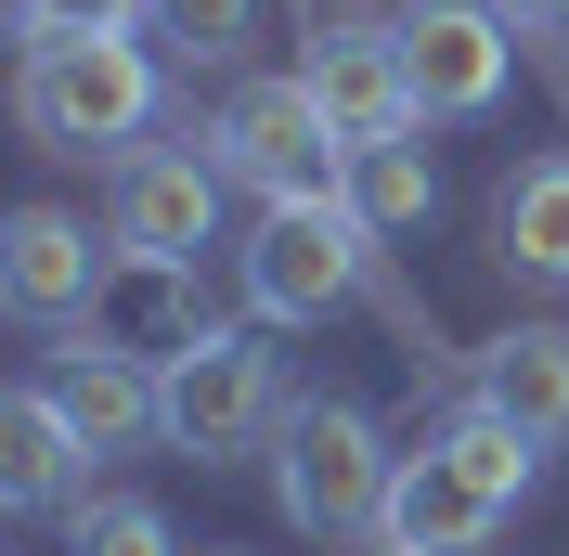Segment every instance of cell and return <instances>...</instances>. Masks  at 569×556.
Here are the masks:
<instances>
[{"label": "cell", "mask_w": 569, "mask_h": 556, "mask_svg": "<svg viewBox=\"0 0 569 556\" xmlns=\"http://www.w3.org/2000/svg\"><path fill=\"white\" fill-rule=\"evenodd\" d=\"M13 117L39 156H142L156 130V52L142 39H27Z\"/></svg>", "instance_id": "1"}, {"label": "cell", "mask_w": 569, "mask_h": 556, "mask_svg": "<svg viewBox=\"0 0 569 556\" xmlns=\"http://www.w3.org/2000/svg\"><path fill=\"white\" fill-rule=\"evenodd\" d=\"M376 220L350 208V195H284V208L247 220V311L259 324H323V311H350L362 285H376Z\"/></svg>", "instance_id": "2"}, {"label": "cell", "mask_w": 569, "mask_h": 556, "mask_svg": "<svg viewBox=\"0 0 569 556\" xmlns=\"http://www.w3.org/2000/svg\"><path fill=\"white\" fill-rule=\"evenodd\" d=\"M389 479H401V453L376 440L362 401H284V427H272V505L298 530H323V544H376Z\"/></svg>", "instance_id": "3"}, {"label": "cell", "mask_w": 569, "mask_h": 556, "mask_svg": "<svg viewBox=\"0 0 569 556\" xmlns=\"http://www.w3.org/2000/svg\"><path fill=\"white\" fill-rule=\"evenodd\" d=\"M208 156H220V181H247L259 208H284V195H350V142L311 105V78H233V105L208 117Z\"/></svg>", "instance_id": "4"}, {"label": "cell", "mask_w": 569, "mask_h": 556, "mask_svg": "<svg viewBox=\"0 0 569 556\" xmlns=\"http://www.w3.org/2000/svg\"><path fill=\"white\" fill-rule=\"evenodd\" d=\"M272 427H284V376H272V349H259L247 324H208V337L169 363V453L233 466V453L272 440Z\"/></svg>", "instance_id": "5"}, {"label": "cell", "mask_w": 569, "mask_h": 556, "mask_svg": "<svg viewBox=\"0 0 569 556\" xmlns=\"http://www.w3.org/2000/svg\"><path fill=\"white\" fill-rule=\"evenodd\" d=\"M389 39H401V66H415L427 117H492L505 78H518V13L505 0H401Z\"/></svg>", "instance_id": "6"}, {"label": "cell", "mask_w": 569, "mask_h": 556, "mask_svg": "<svg viewBox=\"0 0 569 556\" xmlns=\"http://www.w3.org/2000/svg\"><path fill=\"white\" fill-rule=\"evenodd\" d=\"M220 156H208V130L194 142H142V156H117V246L130 259H194V246L220 234Z\"/></svg>", "instance_id": "7"}, {"label": "cell", "mask_w": 569, "mask_h": 556, "mask_svg": "<svg viewBox=\"0 0 569 556\" xmlns=\"http://www.w3.org/2000/svg\"><path fill=\"white\" fill-rule=\"evenodd\" d=\"M104 272H117V246L91 234L78 208H13L0 220V298H13L27 324H52V337L104 298Z\"/></svg>", "instance_id": "8"}, {"label": "cell", "mask_w": 569, "mask_h": 556, "mask_svg": "<svg viewBox=\"0 0 569 556\" xmlns=\"http://www.w3.org/2000/svg\"><path fill=\"white\" fill-rule=\"evenodd\" d=\"M52 401H66V415H78V440H91V453L169 440V363H142V349L91 337V324H78V337L52 349Z\"/></svg>", "instance_id": "9"}, {"label": "cell", "mask_w": 569, "mask_h": 556, "mask_svg": "<svg viewBox=\"0 0 569 556\" xmlns=\"http://www.w3.org/2000/svg\"><path fill=\"white\" fill-rule=\"evenodd\" d=\"M505 530V492L466 466V453H401V479H389V518H376V544H401V556H479Z\"/></svg>", "instance_id": "10"}, {"label": "cell", "mask_w": 569, "mask_h": 556, "mask_svg": "<svg viewBox=\"0 0 569 556\" xmlns=\"http://www.w3.org/2000/svg\"><path fill=\"white\" fill-rule=\"evenodd\" d=\"M298 78H311V105L337 117V142H401V130L427 117V105H415V66H401L389 27H323Z\"/></svg>", "instance_id": "11"}, {"label": "cell", "mask_w": 569, "mask_h": 556, "mask_svg": "<svg viewBox=\"0 0 569 556\" xmlns=\"http://www.w3.org/2000/svg\"><path fill=\"white\" fill-rule=\"evenodd\" d=\"M78 492H91V440H78V415L52 401V376L0 388V505H27V518H66Z\"/></svg>", "instance_id": "12"}, {"label": "cell", "mask_w": 569, "mask_h": 556, "mask_svg": "<svg viewBox=\"0 0 569 556\" xmlns=\"http://www.w3.org/2000/svg\"><path fill=\"white\" fill-rule=\"evenodd\" d=\"M91 337L142 349V363H181V349L208 337V311H194V259H130V246H117L104 298H91Z\"/></svg>", "instance_id": "13"}, {"label": "cell", "mask_w": 569, "mask_h": 556, "mask_svg": "<svg viewBox=\"0 0 569 556\" xmlns=\"http://www.w3.org/2000/svg\"><path fill=\"white\" fill-rule=\"evenodd\" d=\"M479 401L557 453L569 440V337H557V324H505V337L479 349Z\"/></svg>", "instance_id": "14"}, {"label": "cell", "mask_w": 569, "mask_h": 556, "mask_svg": "<svg viewBox=\"0 0 569 556\" xmlns=\"http://www.w3.org/2000/svg\"><path fill=\"white\" fill-rule=\"evenodd\" d=\"M492 259L531 272V285H569V156H531L492 195Z\"/></svg>", "instance_id": "15"}, {"label": "cell", "mask_w": 569, "mask_h": 556, "mask_svg": "<svg viewBox=\"0 0 569 556\" xmlns=\"http://www.w3.org/2000/svg\"><path fill=\"white\" fill-rule=\"evenodd\" d=\"M350 208L376 220V234H415L427 208H440V169H427V142H350Z\"/></svg>", "instance_id": "16"}, {"label": "cell", "mask_w": 569, "mask_h": 556, "mask_svg": "<svg viewBox=\"0 0 569 556\" xmlns=\"http://www.w3.org/2000/svg\"><path fill=\"white\" fill-rule=\"evenodd\" d=\"M142 39L169 52V66H247V39H259V0H142Z\"/></svg>", "instance_id": "17"}, {"label": "cell", "mask_w": 569, "mask_h": 556, "mask_svg": "<svg viewBox=\"0 0 569 556\" xmlns=\"http://www.w3.org/2000/svg\"><path fill=\"white\" fill-rule=\"evenodd\" d=\"M66 556H181V530L142 492H78L66 505Z\"/></svg>", "instance_id": "18"}, {"label": "cell", "mask_w": 569, "mask_h": 556, "mask_svg": "<svg viewBox=\"0 0 569 556\" xmlns=\"http://www.w3.org/2000/svg\"><path fill=\"white\" fill-rule=\"evenodd\" d=\"M440 453H466V466H479V479H492L505 505H518V492H531V466H543V440H531V427H505L492 401H479V388L453 401V427H440Z\"/></svg>", "instance_id": "19"}, {"label": "cell", "mask_w": 569, "mask_h": 556, "mask_svg": "<svg viewBox=\"0 0 569 556\" xmlns=\"http://www.w3.org/2000/svg\"><path fill=\"white\" fill-rule=\"evenodd\" d=\"M142 0H13V39H130Z\"/></svg>", "instance_id": "20"}, {"label": "cell", "mask_w": 569, "mask_h": 556, "mask_svg": "<svg viewBox=\"0 0 569 556\" xmlns=\"http://www.w3.org/2000/svg\"><path fill=\"white\" fill-rule=\"evenodd\" d=\"M518 13V39H543V27H569V0H505Z\"/></svg>", "instance_id": "21"}, {"label": "cell", "mask_w": 569, "mask_h": 556, "mask_svg": "<svg viewBox=\"0 0 569 556\" xmlns=\"http://www.w3.org/2000/svg\"><path fill=\"white\" fill-rule=\"evenodd\" d=\"M311 13H350V0H311Z\"/></svg>", "instance_id": "22"}, {"label": "cell", "mask_w": 569, "mask_h": 556, "mask_svg": "<svg viewBox=\"0 0 569 556\" xmlns=\"http://www.w3.org/2000/svg\"><path fill=\"white\" fill-rule=\"evenodd\" d=\"M362 556H401V544H362Z\"/></svg>", "instance_id": "23"}, {"label": "cell", "mask_w": 569, "mask_h": 556, "mask_svg": "<svg viewBox=\"0 0 569 556\" xmlns=\"http://www.w3.org/2000/svg\"><path fill=\"white\" fill-rule=\"evenodd\" d=\"M208 556H220V544H208Z\"/></svg>", "instance_id": "24"}]
</instances>
